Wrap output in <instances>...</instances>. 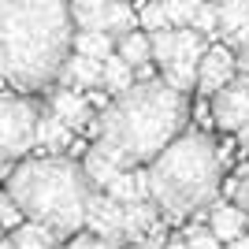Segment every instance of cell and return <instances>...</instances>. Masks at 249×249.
Listing matches in <instances>:
<instances>
[{
    "instance_id": "8fae6325",
    "label": "cell",
    "mask_w": 249,
    "mask_h": 249,
    "mask_svg": "<svg viewBox=\"0 0 249 249\" xmlns=\"http://www.w3.org/2000/svg\"><path fill=\"white\" fill-rule=\"evenodd\" d=\"M49 108L60 115L71 130H93V123H97L93 101L82 97L74 86H60V89H52V93H49Z\"/></svg>"
},
{
    "instance_id": "ac0fdd59",
    "label": "cell",
    "mask_w": 249,
    "mask_h": 249,
    "mask_svg": "<svg viewBox=\"0 0 249 249\" xmlns=\"http://www.w3.org/2000/svg\"><path fill=\"white\" fill-rule=\"evenodd\" d=\"M138 78H134V67L119 56V52H112V56H104V74H101V86L108 89L112 97H119V93H126L130 86H134Z\"/></svg>"
},
{
    "instance_id": "30bf717a",
    "label": "cell",
    "mask_w": 249,
    "mask_h": 249,
    "mask_svg": "<svg viewBox=\"0 0 249 249\" xmlns=\"http://www.w3.org/2000/svg\"><path fill=\"white\" fill-rule=\"evenodd\" d=\"M86 223H89V231H93V234H101V238L126 242V234H123V201H115L108 190H97L93 197H89Z\"/></svg>"
},
{
    "instance_id": "3957f363",
    "label": "cell",
    "mask_w": 249,
    "mask_h": 249,
    "mask_svg": "<svg viewBox=\"0 0 249 249\" xmlns=\"http://www.w3.org/2000/svg\"><path fill=\"white\" fill-rule=\"evenodd\" d=\"M8 194L15 197L26 219H37L60 234H71L86 223L93 186L86 171L67 156H34L8 175Z\"/></svg>"
},
{
    "instance_id": "f546056e",
    "label": "cell",
    "mask_w": 249,
    "mask_h": 249,
    "mask_svg": "<svg viewBox=\"0 0 249 249\" xmlns=\"http://www.w3.org/2000/svg\"><path fill=\"white\" fill-rule=\"evenodd\" d=\"M227 41L234 45V49H242V45H249V22H246V26H238V30H234V34H227Z\"/></svg>"
},
{
    "instance_id": "d6a6232c",
    "label": "cell",
    "mask_w": 249,
    "mask_h": 249,
    "mask_svg": "<svg viewBox=\"0 0 249 249\" xmlns=\"http://www.w3.org/2000/svg\"><path fill=\"white\" fill-rule=\"evenodd\" d=\"M238 149H242V156H249V126L238 130Z\"/></svg>"
},
{
    "instance_id": "cb8c5ba5",
    "label": "cell",
    "mask_w": 249,
    "mask_h": 249,
    "mask_svg": "<svg viewBox=\"0 0 249 249\" xmlns=\"http://www.w3.org/2000/svg\"><path fill=\"white\" fill-rule=\"evenodd\" d=\"M153 60L164 67L171 56H175V26H167V30H153Z\"/></svg>"
},
{
    "instance_id": "8d00e7d4",
    "label": "cell",
    "mask_w": 249,
    "mask_h": 249,
    "mask_svg": "<svg viewBox=\"0 0 249 249\" xmlns=\"http://www.w3.org/2000/svg\"><path fill=\"white\" fill-rule=\"evenodd\" d=\"M0 231H4V223H0ZM0 242H4V234H0Z\"/></svg>"
},
{
    "instance_id": "7402d4cb",
    "label": "cell",
    "mask_w": 249,
    "mask_h": 249,
    "mask_svg": "<svg viewBox=\"0 0 249 249\" xmlns=\"http://www.w3.org/2000/svg\"><path fill=\"white\" fill-rule=\"evenodd\" d=\"M138 22H142V30H167L171 26V19H167V8L160 4V0H145V8L138 11Z\"/></svg>"
},
{
    "instance_id": "5b68a950",
    "label": "cell",
    "mask_w": 249,
    "mask_h": 249,
    "mask_svg": "<svg viewBox=\"0 0 249 249\" xmlns=\"http://www.w3.org/2000/svg\"><path fill=\"white\" fill-rule=\"evenodd\" d=\"M41 108L26 97H0V164L19 160L34 149Z\"/></svg>"
},
{
    "instance_id": "9c48e42d",
    "label": "cell",
    "mask_w": 249,
    "mask_h": 249,
    "mask_svg": "<svg viewBox=\"0 0 249 249\" xmlns=\"http://www.w3.org/2000/svg\"><path fill=\"white\" fill-rule=\"evenodd\" d=\"M234 71H238V56L231 49H223V45H212V49L201 56V67H197V93L216 97L219 89L234 78Z\"/></svg>"
},
{
    "instance_id": "9a60e30c",
    "label": "cell",
    "mask_w": 249,
    "mask_h": 249,
    "mask_svg": "<svg viewBox=\"0 0 249 249\" xmlns=\"http://www.w3.org/2000/svg\"><path fill=\"white\" fill-rule=\"evenodd\" d=\"M101 74H104V60H93V56H82V52H71L67 63H63V86H74V89H93L101 86Z\"/></svg>"
},
{
    "instance_id": "f1b7e54d",
    "label": "cell",
    "mask_w": 249,
    "mask_h": 249,
    "mask_svg": "<svg viewBox=\"0 0 249 249\" xmlns=\"http://www.w3.org/2000/svg\"><path fill=\"white\" fill-rule=\"evenodd\" d=\"M234 201H238V208L246 212V219H249V167L238 175V182H234Z\"/></svg>"
},
{
    "instance_id": "2e32d148",
    "label": "cell",
    "mask_w": 249,
    "mask_h": 249,
    "mask_svg": "<svg viewBox=\"0 0 249 249\" xmlns=\"http://www.w3.org/2000/svg\"><path fill=\"white\" fill-rule=\"evenodd\" d=\"M60 231L45 227V223H37V219H26V223H19L15 227V234H11V246L15 249H60Z\"/></svg>"
},
{
    "instance_id": "836d02e7",
    "label": "cell",
    "mask_w": 249,
    "mask_h": 249,
    "mask_svg": "<svg viewBox=\"0 0 249 249\" xmlns=\"http://www.w3.org/2000/svg\"><path fill=\"white\" fill-rule=\"evenodd\" d=\"M223 249H249V238H234V242H227Z\"/></svg>"
},
{
    "instance_id": "74e56055",
    "label": "cell",
    "mask_w": 249,
    "mask_h": 249,
    "mask_svg": "<svg viewBox=\"0 0 249 249\" xmlns=\"http://www.w3.org/2000/svg\"><path fill=\"white\" fill-rule=\"evenodd\" d=\"M212 4H223V0H212Z\"/></svg>"
},
{
    "instance_id": "52a82bcc",
    "label": "cell",
    "mask_w": 249,
    "mask_h": 249,
    "mask_svg": "<svg viewBox=\"0 0 249 249\" xmlns=\"http://www.w3.org/2000/svg\"><path fill=\"white\" fill-rule=\"evenodd\" d=\"M208 52L205 34L194 30V26H175V56L164 63V82L175 86L178 93L186 89H197V67L201 56Z\"/></svg>"
},
{
    "instance_id": "d4e9b609",
    "label": "cell",
    "mask_w": 249,
    "mask_h": 249,
    "mask_svg": "<svg viewBox=\"0 0 249 249\" xmlns=\"http://www.w3.org/2000/svg\"><path fill=\"white\" fill-rule=\"evenodd\" d=\"M164 8H167L171 26H190V22H194V11L201 8V0H164Z\"/></svg>"
},
{
    "instance_id": "44dd1931",
    "label": "cell",
    "mask_w": 249,
    "mask_h": 249,
    "mask_svg": "<svg viewBox=\"0 0 249 249\" xmlns=\"http://www.w3.org/2000/svg\"><path fill=\"white\" fill-rule=\"evenodd\" d=\"M249 22V4L246 0H223L219 4V34H234L238 26Z\"/></svg>"
},
{
    "instance_id": "484cf974",
    "label": "cell",
    "mask_w": 249,
    "mask_h": 249,
    "mask_svg": "<svg viewBox=\"0 0 249 249\" xmlns=\"http://www.w3.org/2000/svg\"><path fill=\"white\" fill-rule=\"evenodd\" d=\"M186 246L190 249H223V242L212 234V227H190L186 231Z\"/></svg>"
},
{
    "instance_id": "603a6c76",
    "label": "cell",
    "mask_w": 249,
    "mask_h": 249,
    "mask_svg": "<svg viewBox=\"0 0 249 249\" xmlns=\"http://www.w3.org/2000/svg\"><path fill=\"white\" fill-rule=\"evenodd\" d=\"M194 30H201L205 37H212V34H219V4H212V0H201V8L194 11V22H190Z\"/></svg>"
},
{
    "instance_id": "1f68e13d",
    "label": "cell",
    "mask_w": 249,
    "mask_h": 249,
    "mask_svg": "<svg viewBox=\"0 0 249 249\" xmlns=\"http://www.w3.org/2000/svg\"><path fill=\"white\" fill-rule=\"evenodd\" d=\"M238 71L249 74V45H242V49H238Z\"/></svg>"
},
{
    "instance_id": "6da1fadb",
    "label": "cell",
    "mask_w": 249,
    "mask_h": 249,
    "mask_svg": "<svg viewBox=\"0 0 249 249\" xmlns=\"http://www.w3.org/2000/svg\"><path fill=\"white\" fill-rule=\"evenodd\" d=\"M186 115H190V104L175 86L142 78L97 115L93 145L123 167L153 164L186 130Z\"/></svg>"
},
{
    "instance_id": "ffe728a7",
    "label": "cell",
    "mask_w": 249,
    "mask_h": 249,
    "mask_svg": "<svg viewBox=\"0 0 249 249\" xmlns=\"http://www.w3.org/2000/svg\"><path fill=\"white\" fill-rule=\"evenodd\" d=\"M71 52H82V56H93V60H104L115 52V37L104 30H74Z\"/></svg>"
},
{
    "instance_id": "e575fe53",
    "label": "cell",
    "mask_w": 249,
    "mask_h": 249,
    "mask_svg": "<svg viewBox=\"0 0 249 249\" xmlns=\"http://www.w3.org/2000/svg\"><path fill=\"white\" fill-rule=\"evenodd\" d=\"M164 249H190V246H186V238H175V242H167Z\"/></svg>"
},
{
    "instance_id": "277c9868",
    "label": "cell",
    "mask_w": 249,
    "mask_h": 249,
    "mask_svg": "<svg viewBox=\"0 0 249 249\" xmlns=\"http://www.w3.org/2000/svg\"><path fill=\"white\" fill-rule=\"evenodd\" d=\"M219 167L223 156L219 145L201 130L178 134L164 153L149 164V182H153V201L160 205L167 219H186L197 208L212 205L219 190Z\"/></svg>"
},
{
    "instance_id": "7a4b0ae2",
    "label": "cell",
    "mask_w": 249,
    "mask_h": 249,
    "mask_svg": "<svg viewBox=\"0 0 249 249\" xmlns=\"http://www.w3.org/2000/svg\"><path fill=\"white\" fill-rule=\"evenodd\" d=\"M74 19L67 0H0V78L19 89L56 82L71 56Z\"/></svg>"
},
{
    "instance_id": "5bb4252c",
    "label": "cell",
    "mask_w": 249,
    "mask_h": 249,
    "mask_svg": "<svg viewBox=\"0 0 249 249\" xmlns=\"http://www.w3.org/2000/svg\"><path fill=\"white\" fill-rule=\"evenodd\" d=\"M208 227H212V234L227 246V242H234V238L246 234V212L238 208V201H234V205H231V201H216V205L208 208Z\"/></svg>"
},
{
    "instance_id": "4fadbf2b",
    "label": "cell",
    "mask_w": 249,
    "mask_h": 249,
    "mask_svg": "<svg viewBox=\"0 0 249 249\" xmlns=\"http://www.w3.org/2000/svg\"><path fill=\"white\" fill-rule=\"evenodd\" d=\"M156 212H160V205H156L153 197L126 201V205H123V234H126V242L149 238V234L156 231Z\"/></svg>"
},
{
    "instance_id": "d6986e66",
    "label": "cell",
    "mask_w": 249,
    "mask_h": 249,
    "mask_svg": "<svg viewBox=\"0 0 249 249\" xmlns=\"http://www.w3.org/2000/svg\"><path fill=\"white\" fill-rule=\"evenodd\" d=\"M115 52H119V56H123V60L138 71V67L153 63V37H149V34H142V30H130V34H123V37H119Z\"/></svg>"
},
{
    "instance_id": "4316f807",
    "label": "cell",
    "mask_w": 249,
    "mask_h": 249,
    "mask_svg": "<svg viewBox=\"0 0 249 249\" xmlns=\"http://www.w3.org/2000/svg\"><path fill=\"white\" fill-rule=\"evenodd\" d=\"M0 223H4V227H19L22 223V208L15 205V197H11V194H0Z\"/></svg>"
},
{
    "instance_id": "4dcf8cb0",
    "label": "cell",
    "mask_w": 249,
    "mask_h": 249,
    "mask_svg": "<svg viewBox=\"0 0 249 249\" xmlns=\"http://www.w3.org/2000/svg\"><path fill=\"white\" fill-rule=\"evenodd\" d=\"M134 249H164V238H160V231H153V234H149V238L134 242Z\"/></svg>"
},
{
    "instance_id": "ba28073f",
    "label": "cell",
    "mask_w": 249,
    "mask_h": 249,
    "mask_svg": "<svg viewBox=\"0 0 249 249\" xmlns=\"http://www.w3.org/2000/svg\"><path fill=\"white\" fill-rule=\"evenodd\" d=\"M212 123L219 130H234V134L249 126V74H234L212 97Z\"/></svg>"
},
{
    "instance_id": "f35d334b",
    "label": "cell",
    "mask_w": 249,
    "mask_h": 249,
    "mask_svg": "<svg viewBox=\"0 0 249 249\" xmlns=\"http://www.w3.org/2000/svg\"><path fill=\"white\" fill-rule=\"evenodd\" d=\"M246 4H249V0H246Z\"/></svg>"
},
{
    "instance_id": "8992f818",
    "label": "cell",
    "mask_w": 249,
    "mask_h": 249,
    "mask_svg": "<svg viewBox=\"0 0 249 249\" xmlns=\"http://www.w3.org/2000/svg\"><path fill=\"white\" fill-rule=\"evenodd\" d=\"M74 30H104L115 41L138 26V15L126 0H71Z\"/></svg>"
},
{
    "instance_id": "83f0119b",
    "label": "cell",
    "mask_w": 249,
    "mask_h": 249,
    "mask_svg": "<svg viewBox=\"0 0 249 249\" xmlns=\"http://www.w3.org/2000/svg\"><path fill=\"white\" fill-rule=\"evenodd\" d=\"M67 249H119V242H112V238H101V234H82V238H71V246Z\"/></svg>"
},
{
    "instance_id": "d590c367",
    "label": "cell",
    "mask_w": 249,
    "mask_h": 249,
    "mask_svg": "<svg viewBox=\"0 0 249 249\" xmlns=\"http://www.w3.org/2000/svg\"><path fill=\"white\" fill-rule=\"evenodd\" d=\"M0 249H15V246H11V238H8V242H0Z\"/></svg>"
},
{
    "instance_id": "e0dca14e",
    "label": "cell",
    "mask_w": 249,
    "mask_h": 249,
    "mask_svg": "<svg viewBox=\"0 0 249 249\" xmlns=\"http://www.w3.org/2000/svg\"><path fill=\"white\" fill-rule=\"evenodd\" d=\"M82 171H86V178H89V186L93 190H108L112 186V178L123 171V164H115L108 153H101V149H89L86 153V160H82Z\"/></svg>"
},
{
    "instance_id": "7c38bea8",
    "label": "cell",
    "mask_w": 249,
    "mask_h": 249,
    "mask_svg": "<svg viewBox=\"0 0 249 249\" xmlns=\"http://www.w3.org/2000/svg\"><path fill=\"white\" fill-rule=\"evenodd\" d=\"M71 138H74L71 126L63 123L52 108H41V115H37V138H34V149H41L45 156H60L63 149L71 145Z\"/></svg>"
}]
</instances>
